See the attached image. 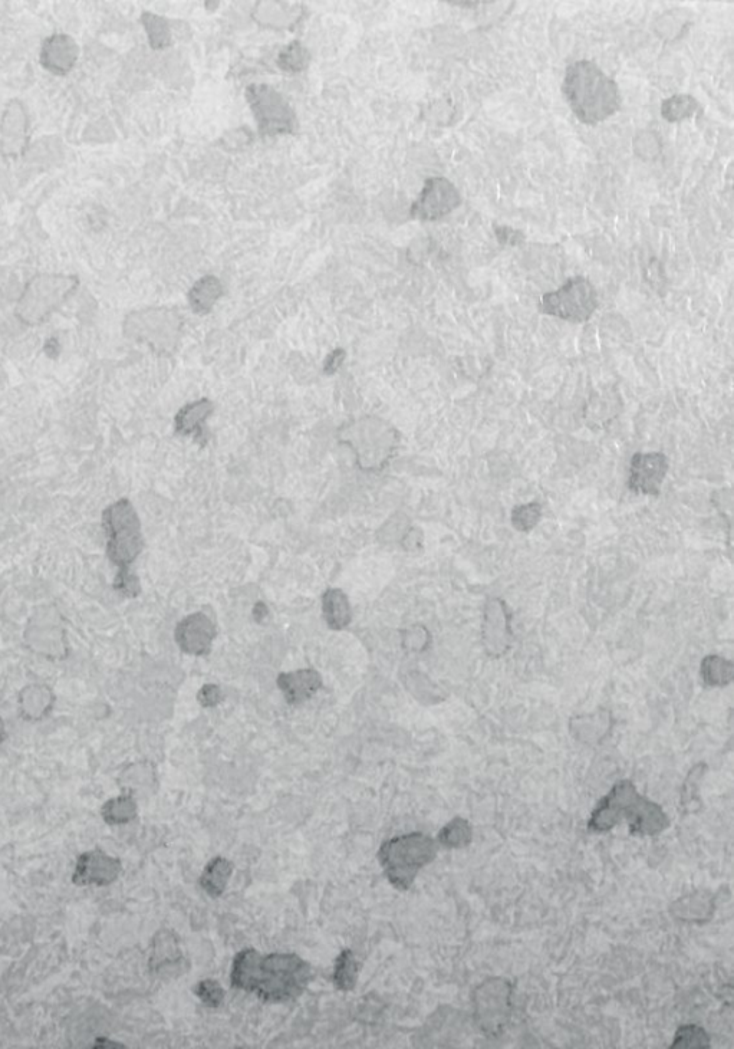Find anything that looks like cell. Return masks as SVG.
Here are the masks:
<instances>
[{
	"mask_svg": "<svg viewBox=\"0 0 734 1049\" xmlns=\"http://www.w3.org/2000/svg\"><path fill=\"white\" fill-rule=\"evenodd\" d=\"M232 979L238 988L281 1002L301 995L311 981V968L295 955L260 956L245 950L235 959Z\"/></svg>",
	"mask_w": 734,
	"mask_h": 1049,
	"instance_id": "cell-1",
	"label": "cell"
},
{
	"mask_svg": "<svg viewBox=\"0 0 734 1049\" xmlns=\"http://www.w3.org/2000/svg\"><path fill=\"white\" fill-rule=\"evenodd\" d=\"M562 94L575 117L587 126L608 120L621 107L617 82L595 62L585 59L566 68Z\"/></svg>",
	"mask_w": 734,
	"mask_h": 1049,
	"instance_id": "cell-2",
	"label": "cell"
},
{
	"mask_svg": "<svg viewBox=\"0 0 734 1049\" xmlns=\"http://www.w3.org/2000/svg\"><path fill=\"white\" fill-rule=\"evenodd\" d=\"M628 821L631 833L657 834L668 825L661 808L647 798L641 797L630 781H622L612 788L592 815L589 827L605 831L618 822Z\"/></svg>",
	"mask_w": 734,
	"mask_h": 1049,
	"instance_id": "cell-3",
	"label": "cell"
},
{
	"mask_svg": "<svg viewBox=\"0 0 734 1049\" xmlns=\"http://www.w3.org/2000/svg\"><path fill=\"white\" fill-rule=\"evenodd\" d=\"M436 857V844L423 834L404 835L383 845L380 860L388 878L400 889H408L421 867Z\"/></svg>",
	"mask_w": 734,
	"mask_h": 1049,
	"instance_id": "cell-4",
	"label": "cell"
},
{
	"mask_svg": "<svg viewBox=\"0 0 734 1049\" xmlns=\"http://www.w3.org/2000/svg\"><path fill=\"white\" fill-rule=\"evenodd\" d=\"M78 286L75 276H36L26 286L18 304V315L28 324H39L51 315Z\"/></svg>",
	"mask_w": 734,
	"mask_h": 1049,
	"instance_id": "cell-5",
	"label": "cell"
},
{
	"mask_svg": "<svg viewBox=\"0 0 734 1049\" xmlns=\"http://www.w3.org/2000/svg\"><path fill=\"white\" fill-rule=\"evenodd\" d=\"M597 308V291L584 276L569 279L558 291L543 295L539 305L543 314L571 322L588 321Z\"/></svg>",
	"mask_w": 734,
	"mask_h": 1049,
	"instance_id": "cell-6",
	"label": "cell"
},
{
	"mask_svg": "<svg viewBox=\"0 0 734 1049\" xmlns=\"http://www.w3.org/2000/svg\"><path fill=\"white\" fill-rule=\"evenodd\" d=\"M509 983L493 981L480 986L476 993L477 1021L485 1032L496 1034L509 1018Z\"/></svg>",
	"mask_w": 734,
	"mask_h": 1049,
	"instance_id": "cell-7",
	"label": "cell"
},
{
	"mask_svg": "<svg viewBox=\"0 0 734 1049\" xmlns=\"http://www.w3.org/2000/svg\"><path fill=\"white\" fill-rule=\"evenodd\" d=\"M462 203V197L453 183L446 179H430L413 207V215L434 220L453 212Z\"/></svg>",
	"mask_w": 734,
	"mask_h": 1049,
	"instance_id": "cell-8",
	"label": "cell"
},
{
	"mask_svg": "<svg viewBox=\"0 0 734 1049\" xmlns=\"http://www.w3.org/2000/svg\"><path fill=\"white\" fill-rule=\"evenodd\" d=\"M667 468L666 456L658 453L635 456L631 462V489L647 495H657Z\"/></svg>",
	"mask_w": 734,
	"mask_h": 1049,
	"instance_id": "cell-9",
	"label": "cell"
},
{
	"mask_svg": "<svg viewBox=\"0 0 734 1049\" xmlns=\"http://www.w3.org/2000/svg\"><path fill=\"white\" fill-rule=\"evenodd\" d=\"M80 57V48L72 36L52 35L42 45L41 62L45 69L55 75H67Z\"/></svg>",
	"mask_w": 734,
	"mask_h": 1049,
	"instance_id": "cell-10",
	"label": "cell"
},
{
	"mask_svg": "<svg viewBox=\"0 0 734 1049\" xmlns=\"http://www.w3.org/2000/svg\"><path fill=\"white\" fill-rule=\"evenodd\" d=\"M250 94H252L250 100L255 107V113L258 114L260 126H268L271 133L276 130H285L286 124H289V110L283 105L281 98L268 88L250 91Z\"/></svg>",
	"mask_w": 734,
	"mask_h": 1049,
	"instance_id": "cell-11",
	"label": "cell"
},
{
	"mask_svg": "<svg viewBox=\"0 0 734 1049\" xmlns=\"http://www.w3.org/2000/svg\"><path fill=\"white\" fill-rule=\"evenodd\" d=\"M232 874V866L225 858H216L204 870L202 884L210 896H219L226 889L227 880Z\"/></svg>",
	"mask_w": 734,
	"mask_h": 1049,
	"instance_id": "cell-12",
	"label": "cell"
},
{
	"mask_svg": "<svg viewBox=\"0 0 734 1049\" xmlns=\"http://www.w3.org/2000/svg\"><path fill=\"white\" fill-rule=\"evenodd\" d=\"M699 107L697 101L689 95H676L670 100L664 101L663 115L668 121H680L690 117L693 111Z\"/></svg>",
	"mask_w": 734,
	"mask_h": 1049,
	"instance_id": "cell-13",
	"label": "cell"
},
{
	"mask_svg": "<svg viewBox=\"0 0 734 1049\" xmlns=\"http://www.w3.org/2000/svg\"><path fill=\"white\" fill-rule=\"evenodd\" d=\"M325 607H327L325 608V611H327V617L329 616V623L337 621L335 628H341L347 624L348 605L347 601H345L344 595L339 593V591H331V593L327 594V597H325Z\"/></svg>",
	"mask_w": 734,
	"mask_h": 1049,
	"instance_id": "cell-14",
	"label": "cell"
},
{
	"mask_svg": "<svg viewBox=\"0 0 734 1049\" xmlns=\"http://www.w3.org/2000/svg\"><path fill=\"white\" fill-rule=\"evenodd\" d=\"M357 979V965L352 959L350 952H344L339 956L337 969H335V983L339 989H352Z\"/></svg>",
	"mask_w": 734,
	"mask_h": 1049,
	"instance_id": "cell-15",
	"label": "cell"
},
{
	"mask_svg": "<svg viewBox=\"0 0 734 1049\" xmlns=\"http://www.w3.org/2000/svg\"><path fill=\"white\" fill-rule=\"evenodd\" d=\"M197 995L210 1006H217L222 1002L223 991L219 983L213 981L200 982L197 985Z\"/></svg>",
	"mask_w": 734,
	"mask_h": 1049,
	"instance_id": "cell-16",
	"label": "cell"
}]
</instances>
